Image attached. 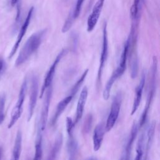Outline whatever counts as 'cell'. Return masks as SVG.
Masks as SVG:
<instances>
[{
  "label": "cell",
  "mask_w": 160,
  "mask_h": 160,
  "mask_svg": "<svg viewBox=\"0 0 160 160\" xmlns=\"http://www.w3.org/2000/svg\"><path fill=\"white\" fill-rule=\"evenodd\" d=\"M104 1L105 0H98L94 4L92 12L87 21V31L88 32H91L95 28L103 8Z\"/></svg>",
  "instance_id": "cell-10"
},
{
  "label": "cell",
  "mask_w": 160,
  "mask_h": 160,
  "mask_svg": "<svg viewBox=\"0 0 160 160\" xmlns=\"http://www.w3.org/2000/svg\"><path fill=\"white\" fill-rule=\"evenodd\" d=\"M122 99V95L121 91L118 92L114 96L111 106V110L109 111V115L108 116L106 124H105V130L106 132L109 131L115 124L121 109V102Z\"/></svg>",
  "instance_id": "cell-4"
},
{
  "label": "cell",
  "mask_w": 160,
  "mask_h": 160,
  "mask_svg": "<svg viewBox=\"0 0 160 160\" xmlns=\"http://www.w3.org/2000/svg\"><path fill=\"white\" fill-rule=\"evenodd\" d=\"M108 56V39L107 32V24L104 23L102 29V50L99 61V66L97 76V83L100 85L101 82V78L104 67L107 61Z\"/></svg>",
  "instance_id": "cell-6"
},
{
  "label": "cell",
  "mask_w": 160,
  "mask_h": 160,
  "mask_svg": "<svg viewBox=\"0 0 160 160\" xmlns=\"http://www.w3.org/2000/svg\"><path fill=\"white\" fill-rule=\"evenodd\" d=\"M142 0H133L132 6L130 9L131 19L134 18L139 12L142 11Z\"/></svg>",
  "instance_id": "cell-25"
},
{
  "label": "cell",
  "mask_w": 160,
  "mask_h": 160,
  "mask_svg": "<svg viewBox=\"0 0 160 160\" xmlns=\"http://www.w3.org/2000/svg\"><path fill=\"white\" fill-rule=\"evenodd\" d=\"M4 66H5V64H4V61L3 59L0 58V76L2 74V72H3V70L4 69Z\"/></svg>",
  "instance_id": "cell-30"
},
{
  "label": "cell",
  "mask_w": 160,
  "mask_h": 160,
  "mask_svg": "<svg viewBox=\"0 0 160 160\" xmlns=\"http://www.w3.org/2000/svg\"><path fill=\"white\" fill-rule=\"evenodd\" d=\"M68 159V160H77L78 153V144L74 136H68L67 143Z\"/></svg>",
  "instance_id": "cell-19"
},
{
  "label": "cell",
  "mask_w": 160,
  "mask_h": 160,
  "mask_svg": "<svg viewBox=\"0 0 160 160\" xmlns=\"http://www.w3.org/2000/svg\"><path fill=\"white\" fill-rule=\"evenodd\" d=\"M22 149V133L20 130L18 131L11 160H19Z\"/></svg>",
  "instance_id": "cell-20"
},
{
  "label": "cell",
  "mask_w": 160,
  "mask_h": 160,
  "mask_svg": "<svg viewBox=\"0 0 160 160\" xmlns=\"http://www.w3.org/2000/svg\"><path fill=\"white\" fill-rule=\"evenodd\" d=\"M145 79H146V76H145V73L143 72L139 81V83L136 89V91H135L136 94L134 96L133 104L132 107L131 115H133L136 112L141 103V98L142 96V92H143V89L145 84Z\"/></svg>",
  "instance_id": "cell-14"
},
{
  "label": "cell",
  "mask_w": 160,
  "mask_h": 160,
  "mask_svg": "<svg viewBox=\"0 0 160 160\" xmlns=\"http://www.w3.org/2000/svg\"><path fill=\"white\" fill-rule=\"evenodd\" d=\"M66 131L68 134V136H73V129L74 128V121H72V118L71 117H67L66 120Z\"/></svg>",
  "instance_id": "cell-29"
},
{
  "label": "cell",
  "mask_w": 160,
  "mask_h": 160,
  "mask_svg": "<svg viewBox=\"0 0 160 160\" xmlns=\"http://www.w3.org/2000/svg\"><path fill=\"white\" fill-rule=\"evenodd\" d=\"M93 159H94V158H89V159H87V160H93Z\"/></svg>",
  "instance_id": "cell-33"
},
{
  "label": "cell",
  "mask_w": 160,
  "mask_h": 160,
  "mask_svg": "<svg viewBox=\"0 0 160 160\" xmlns=\"http://www.w3.org/2000/svg\"><path fill=\"white\" fill-rule=\"evenodd\" d=\"M39 92V81L36 75H33L31 79V84L29 94V100L28 111V121H29L33 115L36 105Z\"/></svg>",
  "instance_id": "cell-8"
},
{
  "label": "cell",
  "mask_w": 160,
  "mask_h": 160,
  "mask_svg": "<svg viewBox=\"0 0 160 160\" xmlns=\"http://www.w3.org/2000/svg\"><path fill=\"white\" fill-rule=\"evenodd\" d=\"M46 95L44 99L41 116L39 121L38 126V129H39L41 132H43V131L45 130L46 123L48 121V112H49V108L51 102V99L52 97V84L49 86L47 89L46 90Z\"/></svg>",
  "instance_id": "cell-7"
},
{
  "label": "cell",
  "mask_w": 160,
  "mask_h": 160,
  "mask_svg": "<svg viewBox=\"0 0 160 160\" xmlns=\"http://www.w3.org/2000/svg\"><path fill=\"white\" fill-rule=\"evenodd\" d=\"M93 121V116L91 114H88L84 121L83 126H82V132L84 134H87L90 131Z\"/></svg>",
  "instance_id": "cell-26"
},
{
  "label": "cell",
  "mask_w": 160,
  "mask_h": 160,
  "mask_svg": "<svg viewBox=\"0 0 160 160\" xmlns=\"http://www.w3.org/2000/svg\"><path fill=\"white\" fill-rule=\"evenodd\" d=\"M18 0H11V4L12 6H14L18 2Z\"/></svg>",
  "instance_id": "cell-31"
},
{
  "label": "cell",
  "mask_w": 160,
  "mask_h": 160,
  "mask_svg": "<svg viewBox=\"0 0 160 160\" xmlns=\"http://www.w3.org/2000/svg\"><path fill=\"white\" fill-rule=\"evenodd\" d=\"M88 95V88L86 86H84L81 90L79 98L78 101L77 108H76V114L75 120L74 121V126L79 122V121L81 119V118L82 116Z\"/></svg>",
  "instance_id": "cell-13"
},
{
  "label": "cell",
  "mask_w": 160,
  "mask_h": 160,
  "mask_svg": "<svg viewBox=\"0 0 160 160\" xmlns=\"http://www.w3.org/2000/svg\"><path fill=\"white\" fill-rule=\"evenodd\" d=\"M63 142V136L61 133H59L55 139V141L52 146L51 149L49 151L47 160H56L61 151Z\"/></svg>",
  "instance_id": "cell-17"
},
{
  "label": "cell",
  "mask_w": 160,
  "mask_h": 160,
  "mask_svg": "<svg viewBox=\"0 0 160 160\" xmlns=\"http://www.w3.org/2000/svg\"><path fill=\"white\" fill-rule=\"evenodd\" d=\"M93 160H97V159H94H94H93Z\"/></svg>",
  "instance_id": "cell-34"
},
{
  "label": "cell",
  "mask_w": 160,
  "mask_h": 160,
  "mask_svg": "<svg viewBox=\"0 0 160 160\" xmlns=\"http://www.w3.org/2000/svg\"><path fill=\"white\" fill-rule=\"evenodd\" d=\"M145 133L142 132L138 141L137 147H136V155L134 160H142L144 154V148L145 144Z\"/></svg>",
  "instance_id": "cell-23"
},
{
  "label": "cell",
  "mask_w": 160,
  "mask_h": 160,
  "mask_svg": "<svg viewBox=\"0 0 160 160\" xmlns=\"http://www.w3.org/2000/svg\"><path fill=\"white\" fill-rule=\"evenodd\" d=\"M155 128H156V121H153L149 124L146 134V149H145V155L143 158V160H148L149 151L151 149V147L152 144L154 139V136L155 134Z\"/></svg>",
  "instance_id": "cell-18"
},
{
  "label": "cell",
  "mask_w": 160,
  "mask_h": 160,
  "mask_svg": "<svg viewBox=\"0 0 160 160\" xmlns=\"http://www.w3.org/2000/svg\"><path fill=\"white\" fill-rule=\"evenodd\" d=\"M42 132L38 129L33 160H41L42 157Z\"/></svg>",
  "instance_id": "cell-21"
},
{
  "label": "cell",
  "mask_w": 160,
  "mask_h": 160,
  "mask_svg": "<svg viewBox=\"0 0 160 160\" xmlns=\"http://www.w3.org/2000/svg\"><path fill=\"white\" fill-rule=\"evenodd\" d=\"M67 52H68V50L66 49H62L57 55L54 62L50 66V68H49V70L48 71L47 74L45 76V78L44 79V81H43V83H42V85L41 87V92H40V98H41L43 96L47 88L52 84V80H53V78H54V74L56 72V70L58 64L59 62V61L61 60L62 57L67 54Z\"/></svg>",
  "instance_id": "cell-5"
},
{
  "label": "cell",
  "mask_w": 160,
  "mask_h": 160,
  "mask_svg": "<svg viewBox=\"0 0 160 160\" xmlns=\"http://www.w3.org/2000/svg\"><path fill=\"white\" fill-rule=\"evenodd\" d=\"M157 74H158V59L156 56H154L152 58V62L151 71H150V76H149V81L148 92L146 104L144 107V109L142 113L141 119L139 122V125H138L139 128L142 127L146 121L148 114L156 92V84H157Z\"/></svg>",
  "instance_id": "cell-2"
},
{
  "label": "cell",
  "mask_w": 160,
  "mask_h": 160,
  "mask_svg": "<svg viewBox=\"0 0 160 160\" xmlns=\"http://www.w3.org/2000/svg\"><path fill=\"white\" fill-rule=\"evenodd\" d=\"M128 49H129V39H128L124 46L123 47V49L122 53L121 54V57L119 59V64L118 67L114 70V71L118 74L119 78L124 74L126 68V61L128 59Z\"/></svg>",
  "instance_id": "cell-16"
},
{
  "label": "cell",
  "mask_w": 160,
  "mask_h": 160,
  "mask_svg": "<svg viewBox=\"0 0 160 160\" xmlns=\"http://www.w3.org/2000/svg\"><path fill=\"white\" fill-rule=\"evenodd\" d=\"M72 99H73V97L69 94L58 102V104L56 106V111H55L54 115L52 116V119H51V126H54L56 124L59 118L61 116V115L63 112L64 110L66 109L67 106L71 102V101H72Z\"/></svg>",
  "instance_id": "cell-15"
},
{
  "label": "cell",
  "mask_w": 160,
  "mask_h": 160,
  "mask_svg": "<svg viewBox=\"0 0 160 160\" xmlns=\"http://www.w3.org/2000/svg\"><path fill=\"white\" fill-rule=\"evenodd\" d=\"M33 11H34V8L33 7H31L29 11H28V13L27 14V16L22 24V25L21 26V28H20V30H19V34L18 35V37H17V39H16V41L14 43V45L13 46L11 51V52L9 54V58H12L14 54L16 52L19 46V44L21 42V40L22 39L24 34H26V31H27V29L29 26V24L30 23V21H31V18H32V13H33Z\"/></svg>",
  "instance_id": "cell-9"
},
{
  "label": "cell",
  "mask_w": 160,
  "mask_h": 160,
  "mask_svg": "<svg viewBox=\"0 0 160 160\" xmlns=\"http://www.w3.org/2000/svg\"><path fill=\"white\" fill-rule=\"evenodd\" d=\"M2 148L0 147V160H1V158H2Z\"/></svg>",
  "instance_id": "cell-32"
},
{
  "label": "cell",
  "mask_w": 160,
  "mask_h": 160,
  "mask_svg": "<svg viewBox=\"0 0 160 160\" xmlns=\"http://www.w3.org/2000/svg\"><path fill=\"white\" fill-rule=\"evenodd\" d=\"M27 79L25 78L21 84L16 104L11 112L10 121L8 126V128L9 129L11 128L15 124V123L17 122V121L19 119V118L21 116L22 112V106L25 99L27 90Z\"/></svg>",
  "instance_id": "cell-3"
},
{
  "label": "cell",
  "mask_w": 160,
  "mask_h": 160,
  "mask_svg": "<svg viewBox=\"0 0 160 160\" xmlns=\"http://www.w3.org/2000/svg\"><path fill=\"white\" fill-rule=\"evenodd\" d=\"M105 131V124L102 122L99 123L94 128L92 136L93 149L94 151H98L101 148Z\"/></svg>",
  "instance_id": "cell-12"
},
{
  "label": "cell",
  "mask_w": 160,
  "mask_h": 160,
  "mask_svg": "<svg viewBox=\"0 0 160 160\" xmlns=\"http://www.w3.org/2000/svg\"><path fill=\"white\" fill-rule=\"evenodd\" d=\"M47 32V29H44L32 34L26 41L21 49L16 60L15 65L19 66L25 62L31 55L39 48L41 44L44 37Z\"/></svg>",
  "instance_id": "cell-1"
},
{
  "label": "cell",
  "mask_w": 160,
  "mask_h": 160,
  "mask_svg": "<svg viewBox=\"0 0 160 160\" xmlns=\"http://www.w3.org/2000/svg\"><path fill=\"white\" fill-rule=\"evenodd\" d=\"M84 1V0H77V2L74 8V10L71 13L74 20H75L79 16Z\"/></svg>",
  "instance_id": "cell-28"
},
{
  "label": "cell",
  "mask_w": 160,
  "mask_h": 160,
  "mask_svg": "<svg viewBox=\"0 0 160 160\" xmlns=\"http://www.w3.org/2000/svg\"><path fill=\"white\" fill-rule=\"evenodd\" d=\"M119 76L118 75V74L114 71L111 75V76L109 78V79H108V81L106 82V84L105 86V88L103 90V92H102V96L104 100H108L110 96V92L111 90L112 89V87L114 84V83L115 82V81L119 78Z\"/></svg>",
  "instance_id": "cell-22"
},
{
  "label": "cell",
  "mask_w": 160,
  "mask_h": 160,
  "mask_svg": "<svg viewBox=\"0 0 160 160\" xmlns=\"http://www.w3.org/2000/svg\"><path fill=\"white\" fill-rule=\"evenodd\" d=\"M89 71V69H86L84 72L82 74V75L81 76V77L78 79V80L76 81V82L74 84V86L72 87L71 91H70V95H71L73 98L74 96H76V94H77V92H78L80 87L81 86L82 84L83 83L84 79H86V77L88 74V72Z\"/></svg>",
  "instance_id": "cell-24"
},
{
  "label": "cell",
  "mask_w": 160,
  "mask_h": 160,
  "mask_svg": "<svg viewBox=\"0 0 160 160\" xmlns=\"http://www.w3.org/2000/svg\"><path fill=\"white\" fill-rule=\"evenodd\" d=\"M6 103V95L2 93L0 95V125L2 123L4 119V109Z\"/></svg>",
  "instance_id": "cell-27"
},
{
  "label": "cell",
  "mask_w": 160,
  "mask_h": 160,
  "mask_svg": "<svg viewBox=\"0 0 160 160\" xmlns=\"http://www.w3.org/2000/svg\"><path fill=\"white\" fill-rule=\"evenodd\" d=\"M138 129H139L138 124L136 123V122H134L132 124L127 142L126 144V146L124 148V150L122 151V155L121 156L119 160H129L130 159L132 147L134 141L136 138V136L138 132Z\"/></svg>",
  "instance_id": "cell-11"
}]
</instances>
